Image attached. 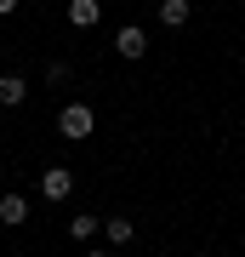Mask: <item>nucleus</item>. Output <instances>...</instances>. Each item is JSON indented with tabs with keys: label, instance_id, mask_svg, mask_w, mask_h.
Instances as JSON below:
<instances>
[{
	"label": "nucleus",
	"instance_id": "1",
	"mask_svg": "<svg viewBox=\"0 0 245 257\" xmlns=\"http://www.w3.org/2000/svg\"><path fill=\"white\" fill-rule=\"evenodd\" d=\"M57 132H63L69 143H86L91 132H97V114H91V103H63V109H57Z\"/></svg>",
	"mask_w": 245,
	"mask_h": 257
},
{
	"label": "nucleus",
	"instance_id": "2",
	"mask_svg": "<svg viewBox=\"0 0 245 257\" xmlns=\"http://www.w3.org/2000/svg\"><path fill=\"white\" fill-rule=\"evenodd\" d=\"M69 194H74V172H69V166H46V172H40V200L63 206Z\"/></svg>",
	"mask_w": 245,
	"mask_h": 257
},
{
	"label": "nucleus",
	"instance_id": "3",
	"mask_svg": "<svg viewBox=\"0 0 245 257\" xmlns=\"http://www.w3.org/2000/svg\"><path fill=\"white\" fill-rule=\"evenodd\" d=\"M114 52L137 63V57L148 52V29H143V23H126V29H114Z\"/></svg>",
	"mask_w": 245,
	"mask_h": 257
},
{
	"label": "nucleus",
	"instance_id": "4",
	"mask_svg": "<svg viewBox=\"0 0 245 257\" xmlns=\"http://www.w3.org/2000/svg\"><path fill=\"white\" fill-rule=\"evenodd\" d=\"M23 103H29L23 74H0V109H23Z\"/></svg>",
	"mask_w": 245,
	"mask_h": 257
},
{
	"label": "nucleus",
	"instance_id": "5",
	"mask_svg": "<svg viewBox=\"0 0 245 257\" xmlns=\"http://www.w3.org/2000/svg\"><path fill=\"white\" fill-rule=\"evenodd\" d=\"M0 223H12V229H23V223H29V200H23L18 189L0 194Z\"/></svg>",
	"mask_w": 245,
	"mask_h": 257
},
{
	"label": "nucleus",
	"instance_id": "6",
	"mask_svg": "<svg viewBox=\"0 0 245 257\" xmlns=\"http://www.w3.org/2000/svg\"><path fill=\"white\" fill-rule=\"evenodd\" d=\"M188 18H194V6H188V0H160V23H165V29H182Z\"/></svg>",
	"mask_w": 245,
	"mask_h": 257
},
{
	"label": "nucleus",
	"instance_id": "7",
	"mask_svg": "<svg viewBox=\"0 0 245 257\" xmlns=\"http://www.w3.org/2000/svg\"><path fill=\"white\" fill-rule=\"evenodd\" d=\"M97 229H103V217H91V211H74V217H69V234L80 240V246H86V240L97 234Z\"/></svg>",
	"mask_w": 245,
	"mask_h": 257
},
{
	"label": "nucleus",
	"instance_id": "8",
	"mask_svg": "<svg viewBox=\"0 0 245 257\" xmlns=\"http://www.w3.org/2000/svg\"><path fill=\"white\" fill-rule=\"evenodd\" d=\"M97 234H109V246H126V240L137 234V223H131V217H109V223H103Z\"/></svg>",
	"mask_w": 245,
	"mask_h": 257
},
{
	"label": "nucleus",
	"instance_id": "9",
	"mask_svg": "<svg viewBox=\"0 0 245 257\" xmlns=\"http://www.w3.org/2000/svg\"><path fill=\"white\" fill-rule=\"evenodd\" d=\"M69 23L74 29H91V23H97V0H69Z\"/></svg>",
	"mask_w": 245,
	"mask_h": 257
},
{
	"label": "nucleus",
	"instance_id": "10",
	"mask_svg": "<svg viewBox=\"0 0 245 257\" xmlns=\"http://www.w3.org/2000/svg\"><path fill=\"white\" fill-rule=\"evenodd\" d=\"M74 80V69L69 63H57V57H52V63H46V86H69Z\"/></svg>",
	"mask_w": 245,
	"mask_h": 257
},
{
	"label": "nucleus",
	"instance_id": "11",
	"mask_svg": "<svg viewBox=\"0 0 245 257\" xmlns=\"http://www.w3.org/2000/svg\"><path fill=\"white\" fill-rule=\"evenodd\" d=\"M12 12H18V0H0V18H12Z\"/></svg>",
	"mask_w": 245,
	"mask_h": 257
},
{
	"label": "nucleus",
	"instance_id": "12",
	"mask_svg": "<svg viewBox=\"0 0 245 257\" xmlns=\"http://www.w3.org/2000/svg\"><path fill=\"white\" fill-rule=\"evenodd\" d=\"M86 257H109V251H97V246H91V251H86Z\"/></svg>",
	"mask_w": 245,
	"mask_h": 257
}]
</instances>
